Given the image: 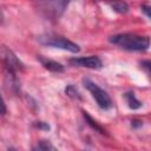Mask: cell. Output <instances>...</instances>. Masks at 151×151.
I'll use <instances>...</instances> for the list:
<instances>
[{"label": "cell", "instance_id": "4", "mask_svg": "<svg viewBox=\"0 0 151 151\" xmlns=\"http://www.w3.org/2000/svg\"><path fill=\"white\" fill-rule=\"evenodd\" d=\"M0 60L4 63L8 72L12 73H15L18 71H24L25 68L24 64L15 55V53L5 45H0Z\"/></svg>", "mask_w": 151, "mask_h": 151}, {"label": "cell", "instance_id": "7", "mask_svg": "<svg viewBox=\"0 0 151 151\" xmlns=\"http://www.w3.org/2000/svg\"><path fill=\"white\" fill-rule=\"evenodd\" d=\"M39 61L42 64V66L52 72H63L64 71V66L54 60H51V59H46V58H42V57H39Z\"/></svg>", "mask_w": 151, "mask_h": 151}, {"label": "cell", "instance_id": "8", "mask_svg": "<svg viewBox=\"0 0 151 151\" xmlns=\"http://www.w3.org/2000/svg\"><path fill=\"white\" fill-rule=\"evenodd\" d=\"M125 99H126V101L129 104V107L132 109V110H137V109H139L142 106V103L138 99H136L134 94L131 93V92H129V93L125 94Z\"/></svg>", "mask_w": 151, "mask_h": 151}, {"label": "cell", "instance_id": "2", "mask_svg": "<svg viewBox=\"0 0 151 151\" xmlns=\"http://www.w3.org/2000/svg\"><path fill=\"white\" fill-rule=\"evenodd\" d=\"M38 41L40 44H42V45L55 47V48L66 50V51H70L72 53H77V52L80 51V48H79V46L77 44H74L73 41H71L68 39L59 37V35H52V34L40 35V37H38Z\"/></svg>", "mask_w": 151, "mask_h": 151}, {"label": "cell", "instance_id": "15", "mask_svg": "<svg viewBox=\"0 0 151 151\" xmlns=\"http://www.w3.org/2000/svg\"><path fill=\"white\" fill-rule=\"evenodd\" d=\"M4 19H5V17H4V13H2V11H1V8H0V24L4 22Z\"/></svg>", "mask_w": 151, "mask_h": 151}, {"label": "cell", "instance_id": "13", "mask_svg": "<svg viewBox=\"0 0 151 151\" xmlns=\"http://www.w3.org/2000/svg\"><path fill=\"white\" fill-rule=\"evenodd\" d=\"M6 111H7L6 104H5V101H4V98H2L1 94H0V114H5Z\"/></svg>", "mask_w": 151, "mask_h": 151}, {"label": "cell", "instance_id": "11", "mask_svg": "<svg viewBox=\"0 0 151 151\" xmlns=\"http://www.w3.org/2000/svg\"><path fill=\"white\" fill-rule=\"evenodd\" d=\"M65 92H66V94H68L70 97H72V98H77V99H79L80 98V94H79V92L77 91V88L74 87V86H72V85H68L67 86V88L65 90Z\"/></svg>", "mask_w": 151, "mask_h": 151}, {"label": "cell", "instance_id": "10", "mask_svg": "<svg viewBox=\"0 0 151 151\" xmlns=\"http://www.w3.org/2000/svg\"><path fill=\"white\" fill-rule=\"evenodd\" d=\"M33 150H44V151H46V150H55V147H54L50 142H47V140H41V142H39L35 146H33Z\"/></svg>", "mask_w": 151, "mask_h": 151}, {"label": "cell", "instance_id": "5", "mask_svg": "<svg viewBox=\"0 0 151 151\" xmlns=\"http://www.w3.org/2000/svg\"><path fill=\"white\" fill-rule=\"evenodd\" d=\"M34 2H37L38 9L42 11L50 18H58L65 9L61 0H34Z\"/></svg>", "mask_w": 151, "mask_h": 151}, {"label": "cell", "instance_id": "6", "mask_svg": "<svg viewBox=\"0 0 151 151\" xmlns=\"http://www.w3.org/2000/svg\"><path fill=\"white\" fill-rule=\"evenodd\" d=\"M71 64L80 66V67H86V68H101L103 63L101 60L96 57V55H88V57H80V58H73L70 60Z\"/></svg>", "mask_w": 151, "mask_h": 151}, {"label": "cell", "instance_id": "12", "mask_svg": "<svg viewBox=\"0 0 151 151\" xmlns=\"http://www.w3.org/2000/svg\"><path fill=\"white\" fill-rule=\"evenodd\" d=\"M84 117H85V118H86V119L88 120V124H90V125H91V126H92L93 129H96V130H97V131H99L100 133H104V131H103V129H101L100 126H98V125L96 124V122H93V120L91 119V117H90V116H88V114H87L86 112H84Z\"/></svg>", "mask_w": 151, "mask_h": 151}, {"label": "cell", "instance_id": "14", "mask_svg": "<svg viewBox=\"0 0 151 151\" xmlns=\"http://www.w3.org/2000/svg\"><path fill=\"white\" fill-rule=\"evenodd\" d=\"M142 9L145 12V14H146L147 17H150V14H149V7H147V6H143V7H142Z\"/></svg>", "mask_w": 151, "mask_h": 151}, {"label": "cell", "instance_id": "16", "mask_svg": "<svg viewBox=\"0 0 151 151\" xmlns=\"http://www.w3.org/2000/svg\"><path fill=\"white\" fill-rule=\"evenodd\" d=\"M70 1H71V0H61V2H63V6H64V8H65V7H66V6H67V5L70 4Z\"/></svg>", "mask_w": 151, "mask_h": 151}, {"label": "cell", "instance_id": "3", "mask_svg": "<svg viewBox=\"0 0 151 151\" xmlns=\"http://www.w3.org/2000/svg\"><path fill=\"white\" fill-rule=\"evenodd\" d=\"M84 86L90 91V93L92 94V97L94 98V100L97 101L98 106L103 110H109L112 107V100L110 98V96L107 94L106 91H104L101 87H99L96 83L88 80V79H84L83 80Z\"/></svg>", "mask_w": 151, "mask_h": 151}, {"label": "cell", "instance_id": "9", "mask_svg": "<svg viewBox=\"0 0 151 151\" xmlns=\"http://www.w3.org/2000/svg\"><path fill=\"white\" fill-rule=\"evenodd\" d=\"M111 7L113 8V11L118 12V13H126L129 9V6L126 5V2L120 1V0H116L111 4Z\"/></svg>", "mask_w": 151, "mask_h": 151}, {"label": "cell", "instance_id": "1", "mask_svg": "<svg viewBox=\"0 0 151 151\" xmlns=\"http://www.w3.org/2000/svg\"><path fill=\"white\" fill-rule=\"evenodd\" d=\"M109 41L124 50L136 51V52L146 51L150 45V40L147 37H142L131 33H122V34L112 35L109 38Z\"/></svg>", "mask_w": 151, "mask_h": 151}]
</instances>
